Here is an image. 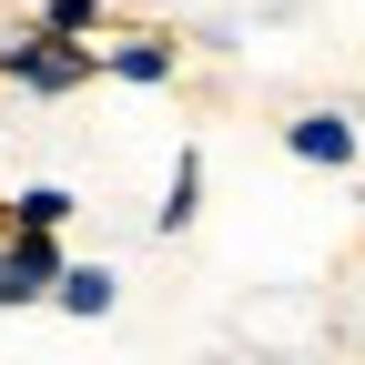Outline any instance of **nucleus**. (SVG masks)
<instances>
[{
    "label": "nucleus",
    "instance_id": "f257e3e1",
    "mask_svg": "<svg viewBox=\"0 0 365 365\" xmlns=\"http://www.w3.org/2000/svg\"><path fill=\"white\" fill-rule=\"evenodd\" d=\"M91 71H102V41H81V31L31 21L21 41H0V81H21V91H81Z\"/></svg>",
    "mask_w": 365,
    "mask_h": 365
},
{
    "label": "nucleus",
    "instance_id": "f03ea898",
    "mask_svg": "<svg viewBox=\"0 0 365 365\" xmlns=\"http://www.w3.org/2000/svg\"><path fill=\"white\" fill-rule=\"evenodd\" d=\"M11 274H21V304H41L71 274V254H61V223H21L11 234Z\"/></svg>",
    "mask_w": 365,
    "mask_h": 365
},
{
    "label": "nucleus",
    "instance_id": "7ed1b4c3",
    "mask_svg": "<svg viewBox=\"0 0 365 365\" xmlns=\"http://www.w3.org/2000/svg\"><path fill=\"white\" fill-rule=\"evenodd\" d=\"M284 153L345 173V163H355V112H294V122H284Z\"/></svg>",
    "mask_w": 365,
    "mask_h": 365
},
{
    "label": "nucleus",
    "instance_id": "20e7f679",
    "mask_svg": "<svg viewBox=\"0 0 365 365\" xmlns=\"http://www.w3.org/2000/svg\"><path fill=\"white\" fill-rule=\"evenodd\" d=\"M102 71H112V81H143V91H163V81H173V41L132 31V41H112V51H102Z\"/></svg>",
    "mask_w": 365,
    "mask_h": 365
},
{
    "label": "nucleus",
    "instance_id": "39448f33",
    "mask_svg": "<svg viewBox=\"0 0 365 365\" xmlns=\"http://www.w3.org/2000/svg\"><path fill=\"white\" fill-rule=\"evenodd\" d=\"M51 304H71V314H112V304H122V274H112V264H71L61 284H51Z\"/></svg>",
    "mask_w": 365,
    "mask_h": 365
},
{
    "label": "nucleus",
    "instance_id": "423d86ee",
    "mask_svg": "<svg viewBox=\"0 0 365 365\" xmlns=\"http://www.w3.org/2000/svg\"><path fill=\"white\" fill-rule=\"evenodd\" d=\"M193 213H203V153H182L173 163V193H163V234H182Z\"/></svg>",
    "mask_w": 365,
    "mask_h": 365
},
{
    "label": "nucleus",
    "instance_id": "0eeeda50",
    "mask_svg": "<svg viewBox=\"0 0 365 365\" xmlns=\"http://www.w3.org/2000/svg\"><path fill=\"white\" fill-rule=\"evenodd\" d=\"M41 21H51V31H81V41H102V31H112V0H41Z\"/></svg>",
    "mask_w": 365,
    "mask_h": 365
},
{
    "label": "nucleus",
    "instance_id": "6e6552de",
    "mask_svg": "<svg viewBox=\"0 0 365 365\" xmlns=\"http://www.w3.org/2000/svg\"><path fill=\"white\" fill-rule=\"evenodd\" d=\"M21 203V223H71V193L61 182H31V193H11Z\"/></svg>",
    "mask_w": 365,
    "mask_h": 365
},
{
    "label": "nucleus",
    "instance_id": "1a4fd4ad",
    "mask_svg": "<svg viewBox=\"0 0 365 365\" xmlns=\"http://www.w3.org/2000/svg\"><path fill=\"white\" fill-rule=\"evenodd\" d=\"M0 304H21V274H11V234H0Z\"/></svg>",
    "mask_w": 365,
    "mask_h": 365
},
{
    "label": "nucleus",
    "instance_id": "9d476101",
    "mask_svg": "<svg viewBox=\"0 0 365 365\" xmlns=\"http://www.w3.org/2000/svg\"><path fill=\"white\" fill-rule=\"evenodd\" d=\"M0 234H21V203H0Z\"/></svg>",
    "mask_w": 365,
    "mask_h": 365
}]
</instances>
